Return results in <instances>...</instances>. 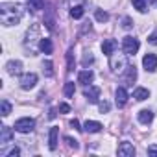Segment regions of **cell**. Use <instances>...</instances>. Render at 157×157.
<instances>
[{"instance_id": "1", "label": "cell", "mask_w": 157, "mask_h": 157, "mask_svg": "<svg viewBox=\"0 0 157 157\" xmlns=\"http://www.w3.org/2000/svg\"><path fill=\"white\" fill-rule=\"evenodd\" d=\"M22 6L21 4H13V2H4L0 4V21L4 26H15L19 24V21L22 19Z\"/></svg>"}, {"instance_id": "2", "label": "cell", "mask_w": 157, "mask_h": 157, "mask_svg": "<svg viewBox=\"0 0 157 157\" xmlns=\"http://www.w3.org/2000/svg\"><path fill=\"white\" fill-rule=\"evenodd\" d=\"M128 54H115L111 56V70L115 74H122L124 70H128Z\"/></svg>"}, {"instance_id": "3", "label": "cell", "mask_w": 157, "mask_h": 157, "mask_svg": "<svg viewBox=\"0 0 157 157\" xmlns=\"http://www.w3.org/2000/svg\"><path fill=\"white\" fill-rule=\"evenodd\" d=\"M139 46H140L139 39H135V37H131V35H128V37L122 39V50H124V54H128V56H135V54L139 52Z\"/></svg>"}, {"instance_id": "4", "label": "cell", "mask_w": 157, "mask_h": 157, "mask_svg": "<svg viewBox=\"0 0 157 157\" xmlns=\"http://www.w3.org/2000/svg\"><path fill=\"white\" fill-rule=\"evenodd\" d=\"M13 128H15V131H19V133H30V131H33V128H35V120L30 118V117H24V118H19Z\"/></svg>"}, {"instance_id": "5", "label": "cell", "mask_w": 157, "mask_h": 157, "mask_svg": "<svg viewBox=\"0 0 157 157\" xmlns=\"http://www.w3.org/2000/svg\"><path fill=\"white\" fill-rule=\"evenodd\" d=\"M35 83H37V74H33V72H28V74H24V76L21 78V87H22L24 91L33 89Z\"/></svg>"}, {"instance_id": "6", "label": "cell", "mask_w": 157, "mask_h": 157, "mask_svg": "<svg viewBox=\"0 0 157 157\" xmlns=\"http://www.w3.org/2000/svg\"><path fill=\"white\" fill-rule=\"evenodd\" d=\"M83 96H85L91 104H96V102H98V98H100V87L85 85V89H83Z\"/></svg>"}, {"instance_id": "7", "label": "cell", "mask_w": 157, "mask_h": 157, "mask_svg": "<svg viewBox=\"0 0 157 157\" xmlns=\"http://www.w3.org/2000/svg\"><path fill=\"white\" fill-rule=\"evenodd\" d=\"M117 153H118L120 157H133V155H135V148H133V144H131V142L124 140V142H120V144H118Z\"/></svg>"}, {"instance_id": "8", "label": "cell", "mask_w": 157, "mask_h": 157, "mask_svg": "<svg viewBox=\"0 0 157 157\" xmlns=\"http://www.w3.org/2000/svg\"><path fill=\"white\" fill-rule=\"evenodd\" d=\"M142 67L148 70V72H153L157 68V56L155 54H146L142 57Z\"/></svg>"}, {"instance_id": "9", "label": "cell", "mask_w": 157, "mask_h": 157, "mask_svg": "<svg viewBox=\"0 0 157 157\" xmlns=\"http://www.w3.org/2000/svg\"><path fill=\"white\" fill-rule=\"evenodd\" d=\"M128 91L124 89V87H118L117 89V93H115V102H117V105L118 107H124L126 104H128Z\"/></svg>"}, {"instance_id": "10", "label": "cell", "mask_w": 157, "mask_h": 157, "mask_svg": "<svg viewBox=\"0 0 157 157\" xmlns=\"http://www.w3.org/2000/svg\"><path fill=\"white\" fill-rule=\"evenodd\" d=\"M117 46H118V43H117L115 39H105V41L102 43V52H104L105 56H113L115 50H117Z\"/></svg>"}, {"instance_id": "11", "label": "cell", "mask_w": 157, "mask_h": 157, "mask_svg": "<svg viewBox=\"0 0 157 157\" xmlns=\"http://www.w3.org/2000/svg\"><path fill=\"white\" fill-rule=\"evenodd\" d=\"M6 70H8V74L17 76V74H21V70H22V63H21V61H17V59H11V61H8Z\"/></svg>"}, {"instance_id": "12", "label": "cell", "mask_w": 157, "mask_h": 157, "mask_svg": "<svg viewBox=\"0 0 157 157\" xmlns=\"http://www.w3.org/2000/svg\"><path fill=\"white\" fill-rule=\"evenodd\" d=\"M93 80H94L93 70H82L80 74H78V82L83 83V85H91V83H93Z\"/></svg>"}, {"instance_id": "13", "label": "cell", "mask_w": 157, "mask_h": 157, "mask_svg": "<svg viewBox=\"0 0 157 157\" xmlns=\"http://www.w3.org/2000/svg\"><path fill=\"white\" fill-rule=\"evenodd\" d=\"M13 139V131H11V128H8V126H2L0 128V144H8L10 140Z\"/></svg>"}, {"instance_id": "14", "label": "cell", "mask_w": 157, "mask_h": 157, "mask_svg": "<svg viewBox=\"0 0 157 157\" xmlns=\"http://www.w3.org/2000/svg\"><path fill=\"white\" fill-rule=\"evenodd\" d=\"M37 33H39V26H37V24H33V26L26 32V41H24V44L32 48V44H33V41H35V37H37Z\"/></svg>"}, {"instance_id": "15", "label": "cell", "mask_w": 157, "mask_h": 157, "mask_svg": "<svg viewBox=\"0 0 157 157\" xmlns=\"http://www.w3.org/2000/svg\"><path fill=\"white\" fill-rule=\"evenodd\" d=\"M57 135H59V128H50V133H48V148L52 151L57 148Z\"/></svg>"}, {"instance_id": "16", "label": "cell", "mask_w": 157, "mask_h": 157, "mask_svg": "<svg viewBox=\"0 0 157 157\" xmlns=\"http://www.w3.org/2000/svg\"><path fill=\"white\" fill-rule=\"evenodd\" d=\"M102 128H104V126H102L100 122H96V120H87V122L83 124V131H87V133H98Z\"/></svg>"}, {"instance_id": "17", "label": "cell", "mask_w": 157, "mask_h": 157, "mask_svg": "<svg viewBox=\"0 0 157 157\" xmlns=\"http://www.w3.org/2000/svg\"><path fill=\"white\" fill-rule=\"evenodd\" d=\"M153 120V111L150 109H140L139 111V122L140 124H150Z\"/></svg>"}, {"instance_id": "18", "label": "cell", "mask_w": 157, "mask_h": 157, "mask_svg": "<svg viewBox=\"0 0 157 157\" xmlns=\"http://www.w3.org/2000/svg\"><path fill=\"white\" fill-rule=\"evenodd\" d=\"M39 48H41V52H44V54H52L54 44H52V41H50L48 37H44V39L39 41Z\"/></svg>"}, {"instance_id": "19", "label": "cell", "mask_w": 157, "mask_h": 157, "mask_svg": "<svg viewBox=\"0 0 157 157\" xmlns=\"http://www.w3.org/2000/svg\"><path fill=\"white\" fill-rule=\"evenodd\" d=\"M148 96H150V91H148V89H144V87H137V89L133 91V98H135V100H139V102L146 100Z\"/></svg>"}, {"instance_id": "20", "label": "cell", "mask_w": 157, "mask_h": 157, "mask_svg": "<svg viewBox=\"0 0 157 157\" xmlns=\"http://www.w3.org/2000/svg\"><path fill=\"white\" fill-rule=\"evenodd\" d=\"M137 80V70H135V67H128V74H126V82L131 85L133 82Z\"/></svg>"}, {"instance_id": "21", "label": "cell", "mask_w": 157, "mask_h": 157, "mask_svg": "<svg viewBox=\"0 0 157 157\" xmlns=\"http://www.w3.org/2000/svg\"><path fill=\"white\" fill-rule=\"evenodd\" d=\"M0 113H2V117H8L11 113V104L8 100H2L0 102Z\"/></svg>"}, {"instance_id": "22", "label": "cell", "mask_w": 157, "mask_h": 157, "mask_svg": "<svg viewBox=\"0 0 157 157\" xmlns=\"http://www.w3.org/2000/svg\"><path fill=\"white\" fill-rule=\"evenodd\" d=\"M94 17H96L98 22H107V21H109V13L104 11V10H96V11H94Z\"/></svg>"}, {"instance_id": "23", "label": "cell", "mask_w": 157, "mask_h": 157, "mask_svg": "<svg viewBox=\"0 0 157 157\" xmlns=\"http://www.w3.org/2000/svg\"><path fill=\"white\" fill-rule=\"evenodd\" d=\"M28 6H30L33 11H39V10H43V6H44V0H28Z\"/></svg>"}, {"instance_id": "24", "label": "cell", "mask_w": 157, "mask_h": 157, "mask_svg": "<svg viewBox=\"0 0 157 157\" xmlns=\"http://www.w3.org/2000/svg\"><path fill=\"white\" fill-rule=\"evenodd\" d=\"M70 17H72V19H82V17H83V8H82V6H74V8L70 10Z\"/></svg>"}, {"instance_id": "25", "label": "cell", "mask_w": 157, "mask_h": 157, "mask_svg": "<svg viewBox=\"0 0 157 157\" xmlns=\"http://www.w3.org/2000/svg\"><path fill=\"white\" fill-rule=\"evenodd\" d=\"M74 91H76V87H74V83H72V82H67V83H65V89H63V93H65V96H67V98H70V96H74Z\"/></svg>"}, {"instance_id": "26", "label": "cell", "mask_w": 157, "mask_h": 157, "mask_svg": "<svg viewBox=\"0 0 157 157\" xmlns=\"http://www.w3.org/2000/svg\"><path fill=\"white\" fill-rule=\"evenodd\" d=\"M131 2H133V6H135V10L137 11H140V13H144L146 11V0H131Z\"/></svg>"}, {"instance_id": "27", "label": "cell", "mask_w": 157, "mask_h": 157, "mask_svg": "<svg viewBox=\"0 0 157 157\" xmlns=\"http://www.w3.org/2000/svg\"><path fill=\"white\" fill-rule=\"evenodd\" d=\"M2 155H4V157H19V155H21V150L15 146V148H11V150H8V151H2Z\"/></svg>"}, {"instance_id": "28", "label": "cell", "mask_w": 157, "mask_h": 157, "mask_svg": "<svg viewBox=\"0 0 157 157\" xmlns=\"http://www.w3.org/2000/svg\"><path fill=\"white\" fill-rule=\"evenodd\" d=\"M94 63V56L91 54V52H87L85 56H83V67H89V65H93Z\"/></svg>"}, {"instance_id": "29", "label": "cell", "mask_w": 157, "mask_h": 157, "mask_svg": "<svg viewBox=\"0 0 157 157\" xmlns=\"http://www.w3.org/2000/svg\"><path fill=\"white\" fill-rule=\"evenodd\" d=\"M43 70H44V74H46L48 78L54 76V70H52V63H50V61H46V63L43 65Z\"/></svg>"}, {"instance_id": "30", "label": "cell", "mask_w": 157, "mask_h": 157, "mask_svg": "<svg viewBox=\"0 0 157 157\" xmlns=\"http://www.w3.org/2000/svg\"><path fill=\"white\" fill-rule=\"evenodd\" d=\"M67 61H68V72L70 70H74V57H72V50H68V54H67Z\"/></svg>"}, {"instance_id": "31", "label": "cell", "mask_w": 157, "mask_h": 157, "mask_svg": "<svg viewBox=\"0 0 157 157\" xmlns=\"http://www.w3.org/2000/svg\"><path fill=\"white\" fill-rule=\"evenodd\" d=\"M65 142H67V146H68V148L78 150V140H74L72 137H65Z\"/></svg>"}, {"instance_id": "32", "label": "cell", "mask_w": 157, "mask_h": 157, "mask_svg": "<svg viewBox=\"0 0 157 157\" xmlns=\"http://www.w3.org/2000/svg\"><path fill=\"white\" fill-rule=\"evenodd\" d=\"M122 28H124V30H131V28H133V22H131L129 17H124V21H122Z\"/></svg>"}, {"instance_id": "33", "label": "cell", "mask_w": 157, "mask_h": 157, "mask_svg": "<svg viewBox=\"0 0 157 157\" xmlns=\"http://www.w3.org/2000/svg\"><path fill=\"white\" fill-rule=\"evenodd\" d=\"M98 107H100V111H102V113H107L111 105H109V102H107V100H104V102H100V104H98Z\"/></svg>"}, {"instance_id": "34", "label": "cell", "mask_w": 157, "mask_h": 157, "mask_svg": "<svg viewBox=\"0 0 157 157\" xmlns=\"http://www.w3.org/2000/svg\"><path fill=\"white\" fill-rule=\"evenodd\" d=\"M148 43H150V44H155V46H157V32L150 33V37H148Z\"/></svg>"}, {"instance_id": "35", "label": "cell", "mask_w": 157, "mask_h": 157, "mask_svg": "<svg viewBox=\"0 0 157 157\" xmlns=\"http://www.w3.org/2000/svg\"><path fill=\"white\" fill-rule=\"evenodd\" d=\"M148 155H157V144H150L148 146Z\"/></svg>"}, {"instance_id": "36", "label": "cell", "mask_w": 157, "mask_h": 157, "mask_svg": "<svg viewBox=\"0 0 157 157\" xmlns=\"http://www.w3.org/2000/svg\"><path fill=\"white\" fill-rule=\"evenodd\" d=\"M59 111L61 113H70V105L68 104H59Z\"/></svg>"}, {"instance_id": "37", "label": "cell", "mask_w": 157, "mask_h": 157, "mask_svg": "<svg viewBox=\"0 0 157 157\" xmlns=\"http://www.w3.org/2000/svg\"><path fill=\"white\" fill-rule=\"evenodd\" d=\"M70 126H72V128H74V129H78V131H82V129H83V128H80V122H78V120H76V118H74V120H72V122H70Z\"/></svg>"}]
</instances>
